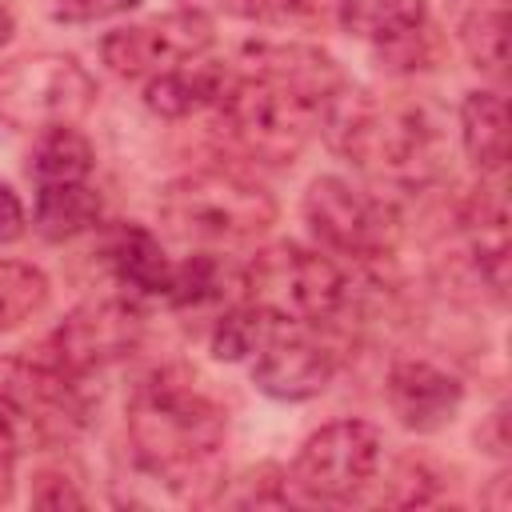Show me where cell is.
Masks as SVG:
<instances>
[{"label":"cell","mask_w":512,"mask_h":512,"mask_svg":"<svg viewBox=\"0 0 512 512\" xmlns=\"http://www.w3.org/2000/svg\"><path fill=\"white\" fill-rule=\"evenodd\" d=\"M460 144L480 172H500L508 160V104L500 92L476 88L460 100Z\"/></svg>","instance_id":"cell-17"},{"label":"cell","mask_w":512,"mask_h":512,"mask_svg":"<svg viewBox=\"0 0 512 512\" xmlns=\"http://www.w3.org/2000/svg\"><path fill=\"white\" fill-rule=\"evenodd\" d=\"M32 504H40V508H84L88 500H84V492L68 476L40 472L36 484H32Z\"/></svg>","instance_id":"cell-25"},{"label":"cell","mask_w":512,"mask_h":512,"mask_svg":"<svg viewBox=\"0 0 512 512\" xmlns=\"http://www.w3.org/2000/svg\"><path fill=\"white\" fill-rule=\"evenodd\" d=\"M100 192L88 180L72 184H36L32 224L44 240H72L100 224Z\"/></svg>","instance_id":"cell-18"},{"label":"cell","mask_w":512,"mask_h":512,"mask_svg":"<svg viewBox=\"0 0 512 512\" xmlns=\"http://www.w3.org/2000/svg\"><path fill=\"white\" fill-rule=\"evenodd\" d=\"M16 452H20V436L0 416V504H8L12 500V488H16Z\"/></svg>","instance_id":"cell-28"},{"label":"cell","mask_w":512,"mask_h":512,"mask_svg":"<svg viewBox=\"0 0 512 512\" xmlns=\"http://www.w3.org/2000/svg\"><path fill=\"white\" fill-rule=\"evenodd\" d=\"M212 48V16L196 8H176L128 28H116L100 40V60L128 80L160 76L188 60H200Z\"/></svg>","instance_id":"cell-10"},{"label":"cell","mask_w":512,"mask_h":512,"mask_svg":"<svg viewBox=\"0 0 512 512\" xmlns=\"http://www.w3.org/2000/svg\"><path fill=\"white\" fill-rule=\"evenodd\" d=\"M96 104L92 72L64 52H32L0 64V124L12 132L76 128Z\"/></svg>","instance_id":"cell-6"},{"label":"cell","mask_w":512,"mask_h":512,"mask_svg":"<svg viewBox=\"0 0 512 512\" xmlns=\"http://www.w3.org/2000/svg\"><path fill=\"white\" fill-rule=\"evenodd\" d=\"M92 164H96L92 144L76 128H52V132H40L28 156V176L36 184H72V180H88Z\"/></svg>","instance_id":"cell-20"},{"label":"cell","mask_w":512,"mask_h":512,"mask_svg":"<svg viewBox=\"0 0 512 512\" xmlns=\"http://www.w3.org/2000/svg\"><path fill=\"white\" fill-rule=\"evenodd\" d=\"M48 276L24 260H0V332L28 324L48 304Z\"/></svg>","instance_id":"cell-22"},{"label":"cell","mask_w":512,"mask_h":512,"mask_svg":"<svg viewBox=\"0 0 512 512\" xmlns=\"http://www.w3.org/2000/svg\"><path fill=\"white\" fill-rule=\"evenodd\" d=\"M276 332V320L264 316L256 304H232L212 324V356L216 360H248L264 348V340Z\"/></svg>","instance_id":"cell-21"},{"label":"cell","mask_w":512,"mask_h":512,"mask_svg":"<svg viewBox=\"0 0 512 512\" xmlns=\"http://www.w3.org/2000/svg\"><path fill=\"white\" fill-rule=\"evenodd\" d=\"M308 324H276L264 348L252 360V380L272 400H308L320 396L336 376V348L308 336Z\"/></svg>","instance_id":"cell-13"},{"label":"cell","mask_w":512,"mask_h":512,"mask_svg":"<svg viewBox=\"0 0 512 512\" xmlns=\"http://www.w3.org/2000/svg\"><path fill=\"white\" fill-rule=\"evenodd\" d=\"M304 220L324 248L344 252V256H360V260L380 256L396 232L392 208L380 196H372V192H364L340 176H316L308 184Z\"/></svg>","instance_id":"cell-11"},{"label":"cell","mask_w":512,"mask_h":512,"mask_svg":"<svg viewBox=\"0 0 512 512\" xmlns=\"http://www.w3.org/2000/svg\"><path fill=\"white\" fill-rule=\"evenodd\" d=\"M336 16L392 72H416L436 60V28L424 0H340Z\"/></svg>","instance_id":"cell-12"},{"label":"cell","mask_w":512,"mask_h":512,"mask_svg":"<svg viewBox=\"0 0 512 512\" xmlns=\"http://www.w3.org/2000/svg\"><path fill=\"white\" fill-rule=\"evenodd\" d=\"M224 84H228V68L220 60H188L180 68L148 76L144 104L164 120H184L192 112L216 108V100L224 96Z\"/></svg>","instance_id":"cell-16"},{"label":"cell","mask_w":512,"mask_h":512,"mask_svg":"<svg viewBox=\"0 0 512 512\" xmlns=\"http://www.w3.org/2000/svg\"><path fill=\"white\" fill-rule=\"evenodd\" d=\"M232 292H244L240 272L216 252H196L184 264H172V280H168L164 300L180 312H200V308L228 304Z\"/></svg>","instance_id":"cell-19"},{"label":"cell","mask_w":512,"mask_h":512,"mask_svg":"<svg viewBox=\"0 0 512 512\" xmlns=\"http://www.w3.org/2000/svg\"><path fill=\"white\" fill-rule=\"evenodd\" d=\"M344 92L348 80L328 52L308 44H252L244 48L240 68H228L216 112L240 152L264 164H284L324 132V120Z\"/></svg>","instance_id":"cell-1"},{"label":"cell","mask_w":512,"mask_h":512,"mask_svg":"<svg viewBox=\"0 0 512 512\" xmlns=\"http://www.w3.org/2000/svg\"><path fill=\"white\" fill-rule=\"evenodd\" d=\"M384 396L392 416L408 432H440L444 424L456 420L464 404V384L428 360H396L388 368Z\"/></svg>","instance_id":"cell-14"},{"label":"cell","mask_w":512,"mask_h":512,"mask_svg":"<svg viewBox=\"0 0 512 512\" xmlns=\"http://www.w3.org/2000/svg\"><path fill=\"white\" fill-rule=\"evenodd\" d=\"M140 0H64L56 8V20L64 24H92V20H108V16H120L128 8H136Z\"/></svg>","instance_id":"cell-26"},{"label":"cell","mask_w":512,"mask_h":512,"mask_svg":"<svg viewBox=\"0 0 512 512\" xmlns=\"http://www.w3.org/2000/svg\"><path fill=\"white\" fill-rule=\"evenodd\" d=\"M244 300L256 304L276 324H320L340 312L348 296L344 272L312 248L300 244H268L240 272Z\"/></svg>","instance_id":"cell-5"},{"label":"cell","mask_w":512,"mask_h":512,"mask_svg":"<svg viewBox=\"0 0 512 512\" xmlns=\"http://www.w3.org/2000/svg\"><path fill=\"white\" fill-rule=\"evenodd\" d=\"M12 32H16V20H12V12H8V8H0V48L12 40Z\"/></svg>","instance_id":"cell-30"},{"label":"cell","mask_w":512,"mask_h":512,"mask_svg":"<svg viewBox=\"0 0 512 512\" xmlns=\"http://www.w3.org/2000/svg\"><path fill=\"white\" fill-rule=\"evenodd\" d=\"M24 228H28V216H24L20 196H16L8 184H0V244L20 240V236H24Z\"/></svg>","instance_id":"cell-29"},{"label":"cell","mask_w":512,"mask_h":512,"mask_svg":"<svg viewBox=\"0 0 512 512\" xmlns=\"http://www.w3.org/2000/svg\"><path fill=\"white\" fill-rule=\"evenodd\" d=\"M304 4L308 0H184V8H196L204 16H232V20H256V24L284 20Z\"/></svg>","instance_id":"cell-24"},{"label":"cell","mask_w":512,"mask_h":512,"mask_svg":"<svg viewBox=\"0 0 512 512\" xmlns=\"http://www.w3.org/2000/svg\"><path fill=\"white\" fill-rule=\"evenodd\" d=\"M160 220L168 224L172 236L188 244H204V248L244 244L276 224V200L260 184L236 172L204 168L164 184Z\"/></svg>","instance_id":"cell-4"},{"label":"cell","mask_w":512,"mask_h":512,"mask_svg":"<svg viewBox=\"0 0 512 512\" xmlns=\"http://www.w3.org/2000/svg\"><path fill=\"white\" fill-rule=\"evenodd\" d=\"M460 44L472 60V68L488 76H504L508 64V16L504 8H476L460 20Z\"/></svg>","instance_id":"cell-23"},{"label":"cell","mask_w":512,"mask_h":512,"mask_svg":"<svg viewBox=\"0 0 512 512\" xmlns=\"http://www.w3.org/2000/svg\"><path fill=\"white\" fill-rule=\"evenodd\" d=\"M80 376L48 364L44 356H0V416L16 436L60 440L84 424Z\"/></svg>","instance_id":"cell-8"},{"label":"cell","mask_w":512,"mask_h":512,"mask_svg":"<svg viewBox=\"0 0 512 512\" xmlns=\"http://www.w3.org/2000/svg\"><path fill=\"white\" fill-rule=\"evenodd\" d=\"M224 408L180 368L152 372L128 404V444L140 472L176 500L208 504L224 488Z\"/></svg>","instance_id":"cell-2"},{"label":"cell","mask_w":512,"mask_h":512,"mask_svg":"<svg viewBox=\"0 0 512 512\" xmlns=\"http://www.w3.org/2000/svg\"><path fill=\"white\" fill-rule=\"evenodd\" d=\"M384 460V440L368 420H332L316 428L292 464V484L300 496L320 504H340L360 496Z\"/></svg>","instance_id":"cell-7"},{"label":"cell","mask_w":512,"mask_h":512,"mask_svg":"<svg viewBox=\"0 0 512 512\" xmlns=\"http://www.w3.org/2000/svg\"><path fill=\"white\" fill-rule=\"evenodd\" d=\"M104 260L116 284L132 300H164L172 280V260L164 256L160 240L140 224H120L104 248Z\"/></svg>","instance_id":"cell-15"},{"label":"cell","mask_w":512,"mask_h":512,"mask_svg":"<svg viewBox=\"0 0 512 512\" xmlns=\"http://www.w3.org/2000/svg\"><path fill=\"white\" fill-rule=\"evenodd\" d=\"M140 336H144V320H140L136 300L128 296L88 300L72 308L56 324V332L44 340V360L64 368L68 376H88V372H100L132 356Z\"/></svg>","instance_id":"cell-9"},{"label":"cell","mask_w":512,"mask_h":512,"mask_svg":"<svg viewBox=\"0 0 512 512\" xmlns=\"http://www.w3.org/2000/svg\"><path fill=\"white\" fill-rule=\"evenodd\" d=\"M392 484H400V488H408V492H400V504H424L428 496H432V484H436V476L420 464V460H400L396 464V476H392Z\"/></svg>","instance_id":"cell-27"},{"label":"cell","mask_w":512,"mask_h":512,"mask_svg":"<svg viewBox=\"0 0 512 512\" xmlns=\"http://www.w3.org/2000/svg\"><path fill=\"white\" fill-rule=\"evenodd\" d=\"M332 148L388 188L432 184L444 168V120L428 100L340 96L324 120Z\"/></svg>","instance_id":"cell-3"}]
</instances>
